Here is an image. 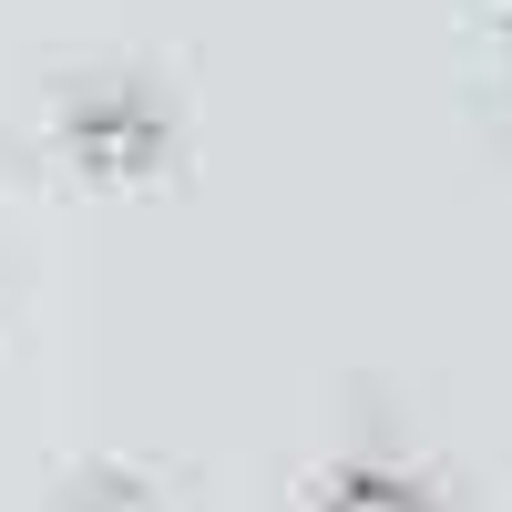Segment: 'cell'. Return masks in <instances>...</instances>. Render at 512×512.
<instances>
[{
    "instance_id": "obj_1",
    "label": "cell",
    "mask_w": 512,
    "mask_h": 512,
    "mask_svg": "<svg viewBox=\"0 0 512 512\" xmlns=\"http://www.w3.org/2000/svg\"><path fill=\"white\" fill-rule=\"evenodd\" d=\"M62 144L93 164V175H144V164L164 154V103L144 93V82H82V93L62 103Z\"/></svg>"
},
{
    "instance_id": "obj_2",
    "label": "cell",
    "mask_w": 512,
    "mask_h": 512,
    "mask_svg": "<svg viewBox=\"0 0 512 512\" xmlns=\"http://www.w3.org/2000/svg\"><path fill=\"white\" fill-rule=\"evenodd\" d=\"M318 512H441L431 482L400 472V461H349V472L318 482Z\"/></svg>"
},
{
    "instance_id": "obj_3",
    "label": "cell",
    "mask_w": 512,
    "mask_h": 512,
    "mask_svg": "<svg viewBox=\"0 0 512 512\" xmlns=\"http://www.w3.org/2000/svg\"><path fill=\"white\" fill-rule=\"evenodd\" d=\"M62 512H175L154 482H134V472H82L72 492H62Z\"/></svg>"
}]
</instances>
